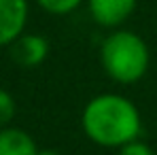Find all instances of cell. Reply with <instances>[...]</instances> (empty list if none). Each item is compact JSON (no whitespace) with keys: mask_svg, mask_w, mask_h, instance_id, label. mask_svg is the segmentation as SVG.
<instances>
[{"mask_svg":"<svg viewBox=\"0 0 157 155\" xmlns=\"http://www.w3.org/2000/svg\"><path fill=\"white\" fill-rule=\"evenodd\" d=\"M81 126L87 138L98 147L119 149L140 136L142 119L136 104L125 96L102 94L85 104Z\"/></svg>","mask_w":157,"mask_h":155,"instance_id":"6da1fadb","label":"cell"},{"mask_svg":"<svg viewBox=\"0 0 157 155\" xmlns=\"http://www.w3.org/2000/svg\"><path fill=\"white\" fill-rule=\"evenodd\" d=\"M100 64L113 81L132 85L149 70V47L132 30H115L100 47Z\"/></svg>","mask_w":157,"mask_h":155,"instance_id":"7a4b0ae2","label":"cell"},{"mask_svg":"<svg viewBox=\"0 0 157 155\" xmlns=\"http://www.w3.org/2000/svg\"><path fill=\"white\" fill-rule=\"evenodd\" d=\"M28 24V0H0V47L13 45Z\"/></svg>","mask_w":157,"mask_h":155,"instance_id":"3957f363","label":"cell"},{"mask_svg":"<svg viewBox=\"0 0 157 155\" xmlns=\"http://www.w3.org/2000/svg\"><path fill=\"white\" fill-rule=\"evenodd\" d=\"M138 0H87L91 19L102 28H119L136 9Z\"/></svg>","mask_w":157,"mask_h":155,"instance_id":"277c9868","label":"cell"},{"mask_svg":"<svg viewBox=\"0 0 157 155\" xmlns=\"http://www.w3.org/2000/svg\"><path fill=\"white\" fill-rule=\"evenodd\" d=\"M11 55L19 66H40L49 55V41L43 34H21L11 45Z\"/></svg>","mask_w":157,"mask_h":155,"instance_id":"5b68a950","label":"cell"},{"mask_svg":"<svg viewBox=\"0 0 157 155\" xmlns=\"http://www.w3.org/2000/svg\"><path fill=\"white\" fill-rule=\"evenodd\" d=\"M0 155H38L34 138L19 128H0Z\"/></svg>","mask_w":157,"mask_h":155,"instance_id":"8992f818","label":"cell"},{"mask_svg":"<svg viewBox=\"0 0 157 155\" xmlns=\"http://www.w3.org/2000/svg\"><path fill=\"white\" fill-rule=\"evenodd\" d=\"M36 4L51 15H68L77 11L83 4V0H36Z\"/></svg>","mask_w":157,"mask_h":155,"instance_id":"52a82bcc","label":"cell"},{"mask_svg":"<svg viewBox=\"0 0 157 155\" xmlns=\"http://www.w3.org/2000/svg\"><path fill=\"white\" fill-rule=\"evenodd\" d=\"M15 110H17V106H15L13 96H11L6 89L0 87V128H4V126H9V123L13 121Z\"/></svg>","mask_w":157,"mask_h":155,"instance_id":"ba28073f","label":"cell"},{"mask_svg":"<svg viewBox=\"0 0 157 155\" xmlns=\"http://www.w3.org/2000/svg\"><path fill=\"white\" fill-rule=\"evenodd\" d=\"M119 155H155V151L147 145V142H140L138 138L125 142L123 147H119Z\"/></svg>","mask_w":157,"mask_h":155,"instance_id":"9c48e42d","label":"cell"},{"mask_svg":"<svg viewBox=\"0 0 157 155\" xmlns=\"http://www.w3.org/2000/svg\"><path fill=\"white\" fill-rule=\"evenodd\" d=\"M38 155H62V153H57V151H38Z\"/></svg>","mask_w":157,"mask_h":155,"instance_id":"30bf717a","label":"cell"}]
</instances>
